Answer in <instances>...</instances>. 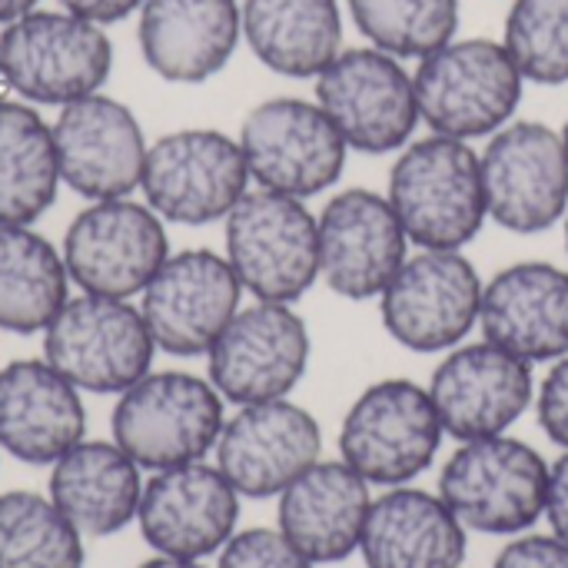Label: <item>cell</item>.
<instances>
[{"label":"cell","mask_w":568,"mask_h":568,"mask_svg":"<svg viewBox=\"0 0 568 568\" xmlns=\"http://www.w3.org/2000/svg\"><path fill=\"white\" fill-rule=\"evenodd\" d=\"M240 150L250 180L296 200L333 190L343 176L349 146L316 100L273 97L256 103L240 126Z\"/></svg>","instance_id":"obj_10"},{"label":"cell","mask_w":568,"mask_h":568,"mask_svg":"<svg viewBox=\"0 0 568 568\" xmlns=\"http://www.w3.org/2000/svg\"><path fill=\"white\" fill-rule=\"evenodd\" d=\"M503 43L526 83H568V0H513Z\"/></svg>","instance_id":"obj_33"},{"label":"cell","mask_w":568,"mask_h":568,"mask_svg":"<svg viewBox=\"0 0 568 568\" xmlns=\"http://www.w3.org/2000/svg\"><path fill=\"white\" fill-rule=\"evenodd\" d=\"M216 568H316L280 529L236 532L223 549Z\"/></svg>","instance_id":"obj_34"},{"label":"cell","mask_w":568,"mask_h":568,"mask_svg":"<svg viewBox=\"0 0 568 568\" xmlns=\"http://www.w3.org/2000/svg\"><path fill=\"white\" fill-rule=\"evenodd\" d=\"M70 276L60 250L33 226L0 223V329L33 336L50 326Z\"/></svg>","instance_id":"obj_30"},{"label":"cell","mask_w":568,"mask_h":568,"mask_svg":"<svg viewBox=\"0 0 568 568\" xmlns=\"http://www.w3.org/2000/svg\"><path fill=\"white\" fill-rule=\"evenodd\" d=\"M562 143H566V153H568V120H566V126H562Z\"/></svg>","instance_id":"obj_41"},{"label":"cell","mask_w":568,"mask_h":568,"mask_svg":"<svg viewBox=\"0 0 568 568\" xmlns=\"http://www.w3.org/2000/svg\"><path fill=\"white\" fill-rule=\"evenodd\" d=\"M483 290L463 250H416L383 290L379 316L409 353H449L479 326Z\"/></svg>","instance_id":"obj_11"},{"label":"cell","mask_w":568,"mask_h":568,"mask_svg":"<svg viewBox=\"0 0 568 568\" xmlns=\"http://www.w3.org/2000/svg\"><path fill=\"white\" fill-rule=\"evenodd\" d=\"M316 230L320 280L353 303L379 300L413 246L386 193L366 186L333 193Z\"/></svg>","instance_id":"obj_17"},{"label":"cell","mask_w":568,"mask_h":568,"mask_svg":"<svg viewBox=\"0 0 568 568\" xmlns=\"http://www.w3.org/2000/svg\"><path fill=\"white\" fill-rule=\"evenodd\" d=\"M216 469L246 499H273L320 463L323 429L290 399L240 406L216 439Z\"/></svg>","instance_id":"obj_20"},{"label":"cell","mask_w":568,"mask_h":568,"mask_svg":"<svg viewBox=\"0 0 568 568\" xmlns=\"http://www.w3.org/2000/svg\"><path fill=\"white\" fill-rule=\"evenodd\" d=\"M136 13L140 53L170 83H206L243 40L240 0H143Z\"/></svg>","instance_id":"obj_23"},{"label":"cell","mask_w":568,"mask_h":568,"mask_svg":"<svg viewBox=\"0 0 568 568\" xmlns=\"http://www.w3.org/2000/svg\"><path fill=\"white\" fill-rule=\"evenodd\" d=\"M70 283L80 293L130 300L146 290L170 256L163 220L130 196L87 203L60 246Z\"/></svg>","instance_id":"obj_13"},{"label":"cell","mask_w":568,"mask_h":568,"mask_svg":"<svg viewBox=\"0 0 568 568\" xmlns=\"http://www.w3.org/2000/svg\"><path fill=\"white\" fill-rule=\"evenodd\" d=\"M143 469L116 446L80 439L50 466V499L57 509L93 539H106L136 523L143 496Z\"/></svg>","instance_id":"obj_27"},{"label":"cell","mask_w":568,"mask_h":568,"mask_svg":"<svg viewBox=\"0 0 568 568\" xmlns=\"http://www.w3.org/2000/svg\"><path fill=\"white\" fill-rule=\"evenodd\" d=\"M110 70L106 30L70 10H30L0 33V80L30 106H67L93 97Z\"/></svg>","instance_id":"obj_2"},{"label":"cell","mask_w":568,"mask_h":568,"mask_svg":"<svg viewBox=\"0 0 568 568\" xmlns=\"http://www.w3.org/2000/svg\"><path fill=\"white\" fill-rule=\"evenodd\" d=\"M87 433L80 389L47 359L0 369V449L27 466H53Z\"/></svg>","instance_id":"obj_24"},{"label":"cell","mask_w":568,"mask_h":568,"mask_svg":"<svg viewBox=\"0 0 568 568\" xmlns=\"http://www.w3.org/2000/svg\"><path fill=\"white\" fill-rule=\"evenodd\" d=\"M483 336L526 363L568 356V270L523 260L499 270L483 290Z\"/></svg>","instance_id":"obj_22"},{"label":"cell","mask_w":568,"mask_h":568,"mask_svg":"<svg viewBox=\"0 0 568 568\" xmlns=\"http://www.w3.org/2000/svg\"><path fill=\"white\" fill-rule=\"evenodd\" d=\"M223 223V256L253 300L296 303L320 280V230L306 200L256 186Z\"/></svg>","instance_id":"obj_5"},{"label":"cell","mask_w":568,"mask_h":568,"mask_svg":"<svg viewBox=\"0 0 568 568\" xmlns=\"http://www.w3.org/2000/svg\"><path fill=\"white\" fill-rule=\"evenodd\" d=\"M243 283L213 250L170 253L140 293L143 323L166 356H206L243 306Z\"/></svg>","instance_id":"obj_16"},{"label":"cell","mask_w":568,"mask_h":568,"mask_svg":"<svg viewBox=\"0 0 568 568\" xmlns=\"http://www.w3.org/2000/svg\"><path fill=\"white\" fill-rule=\"evenodd\" d=\"M60 7L83 20L106 27V23H120L123 17L136 13L143 7V0H60Z\"/></svg>","instance_id":"obj_38"},{"label":"cell","mask_w":568,"mask_h":568,"mask_svg":"<svg viewBox=\"0 0 568 568\" xmlns=\"http://www.w3.org/2000/svg\"><path fill=\"white\" fill-rule=\"evenodd\" d=\"M443 423L429 386L409 379H383L363 389L339 429V453L369 486H409L419 479L443 446Z\"/></svg>","instance_id":"obj_9"},{"label":"cell","mask_w":568,"mask_h":568,"mask_svg":"<svg viewBox=\"0 0 568 568\" xmlns=\"http://www.w3.org/2000/svg\"><path fill=\"white\" fill-rule=\"evenodd\" d=\"M37 3H40V0H0V23H3V27L13 23L17 17L37 10Z\"/></svg>","instance_id":"obj_39"},{"label":"cell","mask_w":568,"mask_h":568,"mask_svg":"<svg viewBox=\"0 0 568 568\" xmlns=\"http://www.w3.org/2000/svg\"><path fill=\"white\" fill-rule=\"evenodd\" d=\"M243 40L290 80H316L343 53L339 0H243Z\"/></svg>","instance_id":"obj_28"},{"label":"cell","mask_w":568,"mask_h":568,"mask_svg":"<svg viewBox=\"0 0 568 568\" xmlns=\"http://www.w3.org/2000/svg\"><path fill=\"white\" fill-rule=\"evenodd\" d=\"M429 396L439 423L459 443L503 436L536 399L532 363L483 339L456 346L433 373Z\"/></svg>","instance_id":"obj_21"},{"label":"cell","mask_w":568,"mask_h":568,"mask_svg":"<svg viewBox=\"0 0 568 568\" xmlns=\"http://www.w3.org/2000/svg\"><path fill=\"white\" fill-rule=\"evenodd\" d=\"M369 506V483L356 469L320 459L280 493V532L310 562L336 566L359 549Z\"/></svg>","instance_id":"obj_25"},{"label":"cell","mask_w":568,"mask_h":568,"mask_svg":"<svg viewBox=\"0 0 568 568\" xmlns=\"http://www.w3.org/2000/svg\"><path fill=\"white\" fill-rule=\"evenodd\" d=\"M386 200L419 250H463L489 220L479 153L469 140L443 133L399 150Z\"/></svg>","instance_id":"obj_1"},{"label":"cell","mask_w":568,"mask_h":568,"mask_svg":"<svg viewBox=\"0 0 568 568\" xmlns=\"http://www.w3.org/2000/svg\"><path fill=\"white\" fill-rule=\"evenodd\" d=\"M546 519H549V526H552V536L568 542V449L566 456L549 469Z\"/></svg>","instance_id":"obj_37"},{"label":"cell","mask_w":568,"mask_h":568,"mask_svg":"<svg viewBox=\"0 0 568 568\" xmlns=\"http://www.w3.org/2000/svg\"><path fill=\"white\" fill-rule=\"evenodd\" d=\"M493 568H568V542L556 536L513 539Z\"/></svg>","instance_id":"obj_36"},{"label":"cell","mask_w":568,"mask_h":568,"mask_svg":"<svg viewBox=\"0 0 568 568\" xmlns=\"http://www.w3.org/2000/svg\"><path fill=\"white\" fill-rule=\"evenodd\" d=\"M489 220L509 233L552 230L568 213V153L562 130L513 120L479 153Z\"/></svg>","instance_id":"obj_14"},{"label":"cell","mask_w":568,"mask_h":568,"mask_svg":"<svg viewBox=\"0 0 568 568\" xmlns=\"http://www.w3.org/2000/svg\"><path fill=\"white\" fill-rule=\"evenodd\" d=\"M310 329L293 303H250L210 346V383L226 403L286 399L310 366Z\"/></svg>","instance_id":"obj_15"},{"label":"cell","mask_w":568,"mask_h":568,"mask_svg":"<svg viewBox=\"0 0 568 568\" xmlns=\"http://www.w3.org/2000/svg\"><path fill=\"white\" fill-rule=\"evenodd\" d=\"M136 568H206L200 566V562H193V559H170V556H153V559H146L143 566Z\"/></svg>","instance_id":"obj_40"},{"label":"cell","mask_w":568,"mask_h":568,"mask_svg":"<svg viewBox=\"0 0 568 568\" xmlns=\"http://www.w3.org/2000/svg\"><path fill=\"white\" fill-rule=\"evenodd\" d=\"M250 166L240 140L186 126L163 133L146 150L140 190L143 203L163 220L180 226H210L250 193Z\"/></svg>","instance_id":"obj_8"},{"label":"cell","mask_w":568,"mask_h":568,"mask_svg":"<svg viewBox=\"0 0 568 568\" xmlns=\"http://www.w3.org/2000/svg\"><path fill=\"white\" fill-rule=\"evenodd\" d=\"M369 47L399 60H423L456 40L459 0H346Z\"/></svg>","instance_id":"obj_32"},{"label":"cell","mask_w":568,"mask_h":568,"mask_svg":"<svg viewBox=\"0 0 568 568\" xmlns=\"http://www.w3.org/2000/svg\"><path fill=\"white\" fill-rule=\"evenodd\" d=\"M419 116L433 133L476 140L516 120L526 77L503 40L463 37L433 50L413 70Z\"/></svg>","instance_id":"obj_4"},{"label":"cell","mask_w":568,"mask_h":568,"mask_svg":"<svg viewBox=\"0 0 568 568\" xmlns=\"http://www.w3.org/2000/svg\"><path fill=\"white\" fill-rule=\"evenodd\" d=\"M562 223H566V250H568V213H566V220H562Z\"/></svg>","instance_id":"obj_42"},{"label":"cell","mask_w":568,"mask_h":568,"mask_svg":"<svg viewBox=\"0 0 568 568\" xmlns=\"http://www.w3.org/2000/svg\"><path fill=\"white\" fill-rule=\"evenodd\" d=\"M359 552L369 568H459L466 526L443 496L393 486L373 499Z\"/></svg>","instance_id":"obj_26"},{"label":"cell","mask_w":568,"mask_h":568,"mask_svg":"<svg viewBox=\"0 0 568 568\" xmlns=\"http://www.w3.org/2000/svg\"><path fill=\"white\" fill-rule=\"evenodd\" d=\"M50 130L60 183L87 203L120 200L140 190L150 143L126 103L103 93L83 97L60 106Z\"/></svg>","instance_id":"obj_18"},{"label":"cell","mask_w":568,"mask_h":568,"mask_svg":"<svg viewBox=\"0 0 568 568\" xmlns=\"http://www.w3.org/2000/svg\"><path fill=\"white\" fill-rule=\"evenodd\" d=\"M316 103L356 153H396L413 143L419 116L413 73L376 47H343L316 77Z\"/></svg>","instance_id":"obj_12"},{"label":"cell","mask_w":568,"mask_h":568,"mask_svg":"<svg viewBox=\"0 0 568 568\" xmlns=\"http://www.w3.org/2000/svg\"><path fill=\"white\" fill-rule=\"evenodd\" d=\"M536 409H539V423H542L546 436L556 446L568 449V356L552 363L549 376L542 379Z\"/></svg>","instance_id":"obj_35"},{"label":"cell","mask_w":568,"mask_h":568,"mask_svg":"<svg viewBox=\"0 0 568 568\" xmlns=\"http://www.w3.org/2000/svg\"><path fill=\"white\" fill-rule=\"evenodd\" d=\"M53 130L23 100L0 97V223L33 226L57 200Z\"/></svg>","instance_id":"obj_29"},{"label":"cell","mask_w":568,"mask_h":568,"mask_svg":"<svg viewBox=\"0 0 568 568\" xmlns=\"http://www.w3.org/2000/svg\"><path fill=\"white\" fill-rule=\"evenodd\" d=\"M549 469L529 443L506 433L473 439L443 466L439 496L466 529L519 536L546 516Z\"/></svg>","instance_id":"obj_6"},{"label":"cell","mask_w":568,"mask_h":568,"mask_svg":"<svg viewBox=\"0 0 568 568\" xmlns=\"http://www.w3.org/2000/svg\"><path fill=\"white\" fill-rule=\"evenodd\" d=\"M156 343L130 300L70 296L43 329V359L80 393L120 396L153 366Z\"/></svg>","instance_id":"obj_7"},{"label":"cell","mask_w":568,"mask_h":568,"mask_svg":"<svg viewBox=\"0 0 568 568\" xmlns=\"http://www.w3.org/2000/svg\"><path fill=\"white\" fill-rule=\"evenodd\" d=\"M83 539L50 496L0 493V568H83Z\"/></svg>","instance_id":"obj_31"},{"label":"cell","mask_w":568,"mask_h":568,"mask_svg":"<svg viewBox=\"0 0 568 568\" xmlns=\"http://www.w3.org/2000/svg\"><path fill=\"white\" fill-rule=\"evenodd\" d=\"M240 493L206 463H186L153 473L143 483L136 526L156 556L210 559L236 536Z\"/></svg>","instance_id":"obj_19"},{"label":"cell","mask_w":568,"mask_h":568,"mask_svg":"<svg viewBox=\"0 0 568 568\" xmlns=\"http://www.w3.org/2000/svg\"><path fill=\"white\" fill-rule=\"evenodd\" d=\"M210 379L193 373H146L116 396L110 429L113 443L150 473L203 463L216 449L226 413Z\"/></svg>","instance_id":"obj_3"}]
</instances>
